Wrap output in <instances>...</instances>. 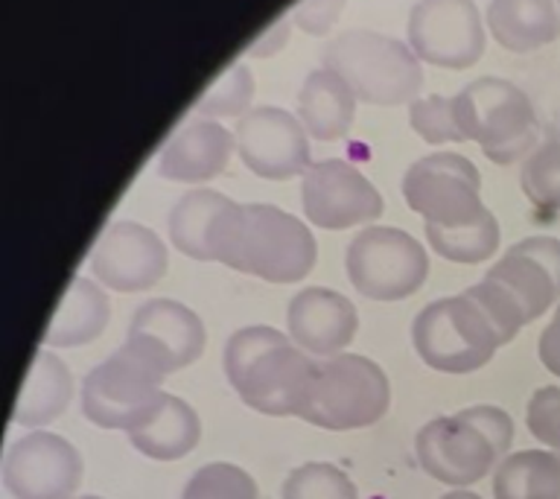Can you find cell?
<instances>
[{"label": "cell", "instance_id": "cell-1", "mask_svg": "<svg viewBox=\"0 0 560 499\" xmlns=\"http://www.w3.org/2000/svg\"><path fill=\"white\" fill-rule=\"evenodd\" d=\"M315 359L304 357L292 336L254 324L225 341V374L245 406L287 418L301 409Z\"/></svg>", "mask_w": 560, "mask_h": 499}, {"label": "cell", "instance_id": "cell-2", "mask_svg": "<svg viewBox=\"0 0 560 499\" xmlns=\"http://www.w3.org/2000/svg\"><path fill=\"white\" fill-rule=\"evenodd\" d=\"M514 441V420L499 406H470L450 418L429 420L415 438L420 467L432 479L467 488L505 459Z\"/></svg>", "mask_w": 560, "mask_h": 499}, {"label": "cell", "instance_id": "cell-3", "mask_svg": "<svg viewBox=\"0 0 560 499\" xmlns=\"http://www.w3.org/2000/svg\"><path fill=\"white\" fill-rule=\"evenodd\" d=\"M497 315L508 341L560 301V240L528 236L511 245L497 266L472 287Z\"/></svg>", "mask_w": 560, "mask_h": 499}, {"label": "cell", "instance_id": "cell-4", "mask_svg": "<svg viewBox=\"0 0 560 499\" xmlns=\"http://www.w3.org/2000/svg\"><path fill=\"white\" fill-rule=\"evenodd\" d=\"M411 341L418 357L444 374L479 371L502 345H508L497 315L472 287L464 289L462 295L438 298L423 306L411 324Z\"/></svg>", "mask_w": 560, "mask_h": 499}, {"label": "cell", "instance_id": "cell-5", "mask_svg": "<svg viewBox=\"0 0 560 499\" xmlns=\"http://www.w3.org/2000/svg\"><path fill=\"white\" fill-rule=\"evenodd\" d=\"M392 403L388 376L374 359L359 353L315 359L298 418L313 427L345 432L371 427Z\"/></svg>", "mask_w": 560, "mask_h": 499}, {"label": "cell", "instance_id": "cell-6", "mask_svg": "<svg viewBox=\"0 0 560 499\" xmlns=\"http://www.w3.org/2000/svg\"><path fill=\"white\" fill-rule=\"evenodd\" d=\"M315 254L313 231L301 219L275 205H243L219 263L269 283H298L313 271Z\"/></svg>", "mask_w": 560, "mask_h": 499}, {"label": "cell", "instance_id": "cell-7", "mask_svg": "<svg viewBox=\"0 0 560 499\" xmlns=\"http://www.w3.org/2000/svg\"><path fill=\"white\" fill-rule=\"evenodd\" d=\"M324 68L336 70L357 100L368 105L415 103L423 88L418 53L392 35L348 30L322 50Z\"/></svg>", "mask_w": 560, "mask_h": 499}, {"label": "cell", "instance_id": "cell-8", "mask_svg": "<svg viewBox=\"0 0 560 499\" xmlns=\"http://www.w3.org/2000/svg\"><path fill=\"white\" fill-rule=\"evenodd\" d=\"M166 376L161 359L140 339H126L112 357L85 376L82 411L103 429L135 432L161 406V380Z\"/></svg>", "mask_w": 560, "mask_h": 499}, {"label": "cell", "instance_id": "cell-9", "mask_svg": "<svg viewBox=\"0 0 560 499\" xmlns=\"http://www.w3.org/2000/svg\"><path fill=\"white\" fill-rule=\"evenodd\" d=\"M464 140H476L493 164H514L537 143V112L523 88L499 77H481L455 94Z\"/></svg>", "mask_w": 560, "mask_h": 499}, {"label": "cell", "instance_id": "cell-10", "mask_svg": "<svg viewBox=\"0 0 560 499\" xmlns=\"http://www.w3.org/2000/svg\"><path fill=\"white\" fill-rule=\"evenodd\" d=\"M345 269L353 289L371 301H402L423 287L429 257L400 228L371 225L350 240Z\"/></svg>", "mask_w": 560, "mask_h": 499}, {"label": "cell", "instance_id": "cell-11", "mask_svg": "<svg viewBox=\"0 0 560 499\" xmlns=\"http://www.w3.org/2000/svg\"><path fill=\"white\" fill-rule=\"evenodd\" d=\"M402 196L427 219V228H464L488 213L479 170L458 152H432L415 161L402 175Z\"/></svg>", "mask_w": 560, "mask_h": 499}, {"label": "cell", "instance_id": "cell-12", "mask_svg": "<svg viewBox=\"0 0 560 499\" xmlns=\"http://www.w3.org/2000/svg\"><path fill=\"white\" fill-rule=\"evenodd\" d=\"M409 47L435 68H472L485 53L479 7L472 0H418L409 15Z\"/></svg>", "mask_w": 560, "mask_h": 499}, {"label": "cell", "instance_id": "cell-13", "mask_svg": "<svg viewBox=\"0 0 560 499\" xmlns=\"http://www.w3.org/2000/svg\"><path fill=\"white\" fill-rule=\"evenodd\" d=\"M301 205L304 217L327 231H345L383 217L380 190L341 158H327L306 170L301 182Z\"/></svg>", "mask_w": 560, "mask_h": 499}, {"label": "cell", "instance_id": "cell-14", "mask_svg": "<svg viewBox=\"0 0 560 499\" xmlns=\"http://www.w3.org/2000/svg\"><path fill=\"white\" fill-rule=\"evenodd\" d=\"M236 152L260 178L287 182L310 170V131L295 114L260 105L236 120Z\"/></svg>", "mask_w": 560, "mask_h": 499}, {"label": "cell", "instance_id": "cell-15", "mask_svg": "<svg viewBox=\"0 0 560 499\" xmlns=\"http://www.w3.org/2000/svg\"><path fill=\"white\" fill-rule=\"evenodd\" d=\"M3 485L15 499H73L82 485V459L70 441L35 429L7 453Z\"/></svg>", "mask_w": 560, "mask_h": 499}, {"label": "cell", "instance_id": "cell-16", "mask_svg": "<svg viewBox=\"0 0 560 499\" xmlns=\"http://www.w3.org/2000/svg\"><path fill=\"white\" fill-rule=\"evenodd\" d=\"M164 240L140 222H114L91 254L96 280L117 292H143L166 275Z\"/></svg>", "mask_w": 560, "mask_h": 499}, {"label": "cell", "instance_id": "cell-17", "mask_svg": "<svg viewBox=\"0 0 560 499\" xmlns=\"http://www.w3.org/2000/svg\"><path fill=\"white\" fill-rule=\"evenodd\" d=\"M289 336L298 348H304L313 357H339L345 353L359 327L357 306L350 298L324 287L301 289L289 301Z\"/></svg>", "mask_w": 560, "mask_h": 499}, {"label": "cell", "instance_id": "cell-18", "mask_svg": "<svg viewBox=\"0 0 560 499\" xmlns=\"http://www.w3.org/2000/svg\"><path fill=\"white\" fill-rule=\"evenodd\" d=\"M243 205L217 190H190L170 210V240L192 260H217L234 234Z\"/></svg>", "mask_w": 560, "mask_h": 499}, {"label": "cell", "instance_id": "cell-19", "mask_svg": "<svg viewBox=\"0 0 560 499\" xmlns=\"http://www.w3.org/2000/svg\"><path fill=\"white\" fill-rule=\"evenodd\" d=\"M131 339H140L164 365L166 374L192 365L205 350V324L190 306L155 298L140 306L129 324Z\"/></svg>", "mask_w": 560, "mask_h": 499}, {"label": "cell", "instance_id": "cell-20", "mask_svg": "<svg viewBox=\"0 0 560 499\" xmlns=\"http://www.w3.org/2000/svg\"><path fill=\"white\" fill-rule=\"evenodd\" d=\"M236 135L219 126L217 120H192L170 138L158 155V173L170 182L201 184L225 173Z\"/></svg>", "mask_w": 560, "mask_h": 499}, {"label": "cell", "instance_id": "cell-21", "mask_svg": "<svg viewBox=\"0 0 560 499\" xmlns=\"http://www.w3.org/2000/svg\"><path fill=\"white\" fill-rule=\"evenodd\" d=\"M488 26L505 50H540L560 38V0H490Z\"/></svg>", "mask_w": 560, "mask_h": 499}, {"label": "cell", "instance_id": "cell-22", "mask_svg": "<svg viewBox=\"0 0 560 499\" xmlns=\"http://www.w3.org/2000/svg\"><path fill=\"white\" fill-rule=\"evenodd\" d=\"M357 117V94L330 68L313 70L298 91V120L310 138L341 140Z\"/></svg>", "mask_w": 560, "mask_h": 499}, {"label": "cell", "instance_id": "cell-23", "mask_svg": "<svg viewBox=\"0 0 560 499\" xmlns=\"http://www.w3.org/2000/svg\"><path fill=\"white\" fill-rule=\"evenodd\" d=\"M73 397V380H70L68 365L50 350H38L33 359V368L26 374L21 394H18L15 409H12V423L18 427H44L59 418L68 409Z\"/></svg>", "mask_w": 560, "mask_h": 499}, {"label": "cell", "instance_id": "cell-24", "mask_svg": "<svg viewBox=\"0 0 560 499\" xmlns=\"http://www.w3.org/2000/svg\"><path fill=\"white\" fill-rule=\"evenodd\" d=\"M201 420L196 415L190 403L175 397V394H164L161 406L152 418L129 432L131 446L143 453L147 459L155 462H175L190 453L192 446L199 444Z\"/></svg>", "mask_w": 560, "mask_h": 499}, {"label": "cell", "instance_id": "cell-25", "mask_svg": "<svg viewBox=\"0 0 560 499\" xmlns=\"http://www.w3.org/2000/svg\"><path fill=\"white\" fill-rule=\"evenodd\" d=\"M108 324V298L94 280L73 278L61 298L59 310L44 330V345L79 348L103 336Z\"/></svg>", "mask_w": 560, "mask_h": 499}, {"label": "cell", "instance_id": "cell-26", "mask_svg": "<svg viewBox=\"0 0 560 499\" xmlns=\"http://www.w3.org/2000/svg\"><path fill=\"white\" fill-rule=\"evenodd\" d=\"M493 499H560V450H523L502 459Z\"/></svg>", "mask_w": 560, "mask_h": 499}, {"label": "cell", "instance_id": "cell-27", "mask_svg": "<svg viewBox=\"0 0 560 499\" xmlns=\"http://www.w3.org/2000/svg\"><path fill=\"white\" fill-rule=\"evenodd\" d=\"M432 252L453 263H485L499 248V222L493 213H485L479 222L464 228H427Z\"/></svg>", "mask_w": 560, "mask_h": 499}, {"label": "cell", "instance_id": "cell-28", "mask_svg": "<svg viewBox=\"0 0 560 499\" xmlns=\"http://www.w3.org/2000/svg\"><path fill=\"white\" fill-rule=\"evenodd\" d=\"M520 184L532 205L542 210H560V135L546 138L525 158Z\"/></svg>", "mask_w": 560, "mask_h": 499}, {"label": "cell", "instance_id": "cell-29", "mask_svg": "<svg viewBox=\"0 0 560 499\" xmlns=\"http://www.w3.org/2000/svg\"><path fill=\"white\" fill-rule=\"evenodd\" d=\"M252 96V70L245 68L243 61H236V65H231V68L201 94V100L196 103V112H199L205 120H217V117H243V114H248Z\"/></svg>", "mask_w": 560, "mask_h": 499}, {"label": "cell", "instance_id": "cell-30", "mask_svg": "<svg viewBox=\"0 0 560 499\" xmlns=\"http://www.w3.org/2000/svg\"><path fill=\"white\" fill-rule=\"evenodd\" d=\"M283 499H359L357 485L336 464L310 462L283 481Z\"/></svg>", "mask_w": 560, "mask_h": 499}, {"label": "cell", "instance_id": "cell-31", "mask_svg": "<svg viewBox=\"0 0 560 499\" xmlns=\"http://www.w3.org/2000/svg\"><path fill=\"white\" fill-rule=\"evenodd\" d=\"M182 499H260V490L243 467L213 462L192 473Z\"/></svg>", "mask_w": 560, "mask_h": 499}, {"label": "cell", "instance_id": "cell-32", "mask_svg": "<svg viewBox=\"0 0 560 499\" xmlns=\"http://www.w3.org/2000/svg\"><path fill=\"white\" fill-rule=\"evenodd\" d=\"M409 123L427 143H458L462 126L455 112V96H418L409 103Z\"/></svg>", "mask_w": 560, "mask_h": 499}, {"label": "cell", "instance_id": "cell-33", "mask_svg": "<svg viewBox=\"0 0 560 499\" xmlns=\"http://www.w3.org/2000/svg\"><path fill=\"white\" fill-rule=\"evenodd\" d=\"M525 423L540 444L560 450V388L558 385H546L537 388L528 401L525 409Z\"/></svg>", "mask_w": 560, "mask_h": 499}, {"label": "cell", "instance_id": "cell-34", "mask_svg": "<svg viewBox=\"0 0 560 499\" xmlns=\"http://www.w3.org/2000/svg\"><path fill=\"white\" fill-rule=\"evenodd\" d=\"M341 9H345V0H301L292 12V21L304 33L327 35V30L339 21Z\"/></svg>", "mask_w": 560, "mask_h": 499}, {"label": "cell", "instance_id": "cell-35", "mask_svg": "<svg viewBox=\"0 0 560 499\" xmlns=\"http://www.w3.org/2000/svg\"><path fill=\"white\" fill-rule=\"evenodd\" d=\"M289 21H292V18L280 15L260 38H254V44L248 47V56H252V59H269V56L283 50L289 42V26H292Z\"/></svg>", "mask_w": 560, "mask_h": 499}, {"label": "cell", "instance_id": "cell-36", "mask_svg": "<svg viewBox=\"0 0 560 499\" xmlns=\"http://www.w3.org/2000/svg\"><path fill=\"white\" fill-rule=\"evenodd\" d=\"M537 353H540L542 368H546L549 374L560 376V306L555 310V318L549 322V327L540 333Z\"/></svg>", "mask_w": 560, "mask_h": 499}, {"label": "cell", "instance_id": "cell-37", "mask_svg": "<svg viewBox=\"0 0 560 499\" xmlns=\"http://www.w3.org/2000/svg\"><path fill=\"white\" fill-rule=\"evenodd\" d=\"M441 499H481L479 494H472V490H453V494H446Z\"/></svg>", "mask_w": 560, "mask_h": 499}, {"label": "cell", "instance_id": "cell-38", "mask_svg": "<svg viewBox=\"0 0 560 499\" xmlns=\"http://www.w3.org/2000/svg\"><path fill=\"white\" fill-rule=\"evenodd\" d=\"M82 499H103V497H82Z\"/></svg>", "mask_w": 560, "mask_h": 499}]
</instances>
